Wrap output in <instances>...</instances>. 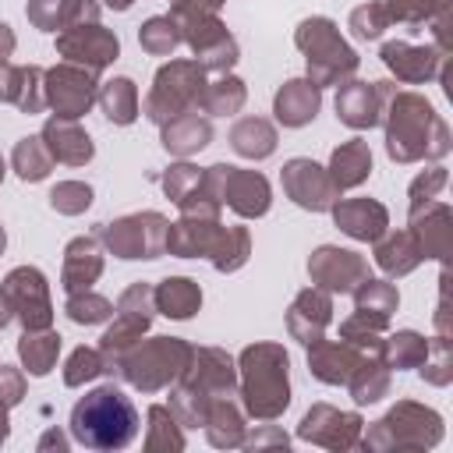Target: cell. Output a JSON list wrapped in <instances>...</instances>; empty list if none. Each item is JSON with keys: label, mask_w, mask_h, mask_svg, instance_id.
Here are the masks:
<instances>
[{"label": "cell", "mask_w": 453, "mask_h": 453, "mask_svg": "<svg viewBox=\"0 0 453 453\" xmlns=\"http://www.w3.org/2000/svg\"><path fill=\"white\" fill-rule=\"evenodd\" d=\"M382 124H386V152L393 163L442 159L453 145L449 124L418 92H393L386 99Z\"/></svg>", "instance_id": "6da1fadb"}, {"label": "cell", "mask_w": 453, "mask_h": 453, "mask_svg": "<svg viewBox=\"0 0 453 453\" xmlns=\"http://www.w3.org/2000/svg\"><path fill=\"white\" fill-rule=\"evenodd\" d=\"M237 396L255 421H276L290 407V354L283 343L262 340L237 354Z\"/></svg>", "instance_id": "7a4b0ae2"}, {"label": "cell", "mask_w": 453, "mask_h": 453, "mask_svg": "<svg viewBox=\"0 0 453 453\" xmlns=\"http://www.w3.org/2000/svg\"><path fill=\"white\" fill-rule=\"evenodd\" d=\"M237 393V361L223 347H195L188 368L170 386V411L184 428H198L216 396Z\"/></svg>", "instance_id": "3957f363"}, {"label": "cell", "mask_w": 453, "mask_h": 453, "mask_svg": "<svg viewBox=\"0 0 453 453\" xmlns=\"http://www.w3.org/2000/svg\"><path fill=\"white\" fill-rule=\"evenodd\" d=\"M71 439L85 449H124L138 435V411L124 389L96 386L71 407Z\"/></svg>", "instance_id": "277c9868"}, {"label": "cell", "mask_w": 453, "mask_h": 453, "mask_svg": "<svg viewBox=\"0 0 453 453\" xmlns=\"http://www.w3.org/2000/svg\"><path fill=\"white\" fill-rule=\"evenodd\" d=\"M166 255L209 258L216 273H237L251 255L248 226H223L219 216H180L166 226Z\"/></svg>", "instance_id": "5b68a950"}, {"label": "cell", "mask_w": 453, "mask_h": 453, "mask_svg": "<svg viewBox=\"0 0 453 453\" xmlns=\"http://www.w3.org/2000/svg\"><path fill=\"white\" fill-rule=\"evenodd\" d=\"M191 350L195 347L188 340H180V336L138 340V343H131L117 357V365L110 368V375L124 379L138 393H159V389H170L180 379V372L191 361Z\"/></svg>", "instance_id": "8992f818"}, {"label": "cell", "mask_w": 453, "mask_h": 453, "mask_svg": "<svg viewBox=\"0 0 453 453\" xmlns=\"http://www.w3.org/2000/svg\"><path fill=\"white\" fill-rule=\"evenodd\" d=\"M442 414L414 403V400H396L379 421L368 425V432H361V449L372 453H421L442 442Z\"/></svg>", "instance_id": "52a82bcc"}, {"label": "cell", "mask_w": 453, "mask_h": 453, "mask_svg": "<svg viewBox=\"0 0 453 453\" xmlns=\"http://www.w3.org/2000/svg\"><path fill=\"white\" fill-rule=\"evenodd\" d=\"M294 46L304 53V64H308V81L326 88V85H340L347 78H354L357 71V53L347 46V39L340 35L336 21L333 18H304L294 32Z\"/></svg>", "instance_id": "ba28073f"}, {"label": "cell", "mask_w": 453, "mask_h": 453, "mask_svg": "<svg viewBox=\"0 0 453 453\" xmlns=\"http://www.w3.org/2000/svg\"><path fill=\"white\" fill-rule=\"evenodd\" d=\"M205 81H209V74L198 67V60H166L152 78L142 113L152 124H166L170 117L184 113V110H198Z\"/></svg>", "instance_id": "9c48e42d"}, {"label": "cell", "mask_w": 453, "mask_h": 453, "mask_svg": "<svg viewBox=\"0 0 453 453\" xmlns=\"http://www.w3.org/2000/svg\"><path fill=\"white\" fill-rule=\"evenodd\" d=\"M166 226L170 219L163 212H127V216H117L110 223H99L96 226V237L99 244L117 255V258H159L166 255Z\"/></svg>", "instance_id": "30bf717a"}, {"label": "cell", "mask_w": 453, "mask_h": 453, "mask_svg": "<svg viewBox=\"0 0 453 453\" xmlns=\"http://www.w3.org/2000/svg\"><path fill=\"white\" fill-rule=\"evenodd\" d=\"M205 188L219 205L234 209L241 219H258L273 205V188L258 170L212 163V166H205Z\"/></svg>", "instance_id": "8fae6325"}, {"label": "cell", "mask_w": 453, "mask_h": 453, "mask_svg": "<svg viewBox=\"0 0 453 453\" xmlns=\"http://www.w3.org/2000/svg\"><path fill=\"white\" fill-rule=\"evenodd\" d=\"M152 315H156V301H152V283L138 280L131 283L117 304H113V322L106 326V333L99 336V350H103V361H106V372L117 365V357L142 340V333H149L152 326Z\"/></svg>", "instance_id": "7c38bea8"}, {"label": "cell", "mask_w": 453, "mask_h": 453, "mask_svg": "<svg viewBox=\"0 0 453 453\" xmlns=\"http://www.w3.org/2000/svg\"><path fill=\"white\" fill-rule=\"evenodd\" d=\"M180 28V42L191 46L198 67L205 74H223L237 64V39L226 32V25L219 21V14H188V18H173Z\"/></svg>", "instance_id": "4fadbf2b"}, {"label": "cell", "mask_w": 453, "mask_h": 453, "mask_svg": "<svg viewBox=\"0 0 453 453\" xmlns=\"http://www.w3.org/2000/svg\"><path fill=\"white\" fill-rule=\"evenodd\" d=\"M42 96H46V106L53 110V117L78 120L92 110V103L99 96V78H96V71H88L81 64L60 60L57 67L42 71Z\"/></svg>", "instance_id": "5bb4252c"}, {"label": "cell", "mask_w": 453, "mask_h": 453, "mask_svg": "<svg viewBox=\"0 0 453 453\" xmlns=\"http://www.w3.org/2000/svg\"><path fill=\"white\" fill-rule=\"evenodd\" d=\"M361 432L365 421L357 411H340L333 403H311L304 411V418L297 421V439L322 446V449H357L361 446Z\"/></svg>", "instance_id": "9a60e30c"}, {"label": "cell", "mask_w": 453, "mask_h": 453, "mask_svg": "<svg viewBox=\"0 0 453 453\" xmlns=\"http://www.w3.org/2000/svg\"><path fill=\"white\" fill-rule=\"evenodd\" d=\"M0 290L11 301L14 319L25 329H46L53 326V301H50V283L35 265H18L4 276Z\"/></svg>", "instance_id": "2e32d148"}, {"label": "cell", "mask_w": 453, "mask_h": 453, "mask_svg": "<svg viewBox=\"0 0 453 453\" xmlns=\"http://www.w3.org/2000/svg\"><path fill=\"white\" fill-rule=\"evenodd\" d=\"M280 184H283L287 198H290L294 205L308 209V212H329L333 202L340 198L336 184L329 180V170L319 166V163L308 159V156L287 159L283 170H280Z\"/></svg>", "instance_id": "e0dca14e"}, {"label": "cell", "mask_w": 453, "mask_h": 453, "mask_svg": "<svg viewBox=\"0 0 453 453\" xmlns=\"http://www.w3.org/2000/svg\"><path fill=\"white\" fill-rule=\"evenodd\" d=\"M393 92H396L393 81L347 78L336 85V120L354 131H372L375 124H382V110Z\"/></svg>", "instance_id": "ac0fdd59"}, {"label": "cell", "mask_w": 453, "mask_h": 453, "mask_svg": "<svg viewBox=\"0 0 453 453\" xmlns=\"http://www.w3.org/2000/svg\"><path fill=\"white\" fill-rule=\"evenodd\" d=\"M57 53L64 60L81 64V67L99 74L103 67H110L120 57V39L110 28H103L99 21H85V25L57 32Z\"/></svg>", "instance_id": "d6986e66"}, {"label": "cell", "mask_w": 453, "mask_h": 453, "mask_svg": "<svg viewBox=\"0 0 453 453\" xmlns=\"http://www.w3.org/2000/svg\"><path fill=\"white\" fill-rule=\"evenodd\" d=\"M308 276H311L315 287H322L329 294H350L368 276V258L350 251V248L322 244L308 258Z\"/></svg>", "instance_id": "ffe728a7"}, {"label": "cell", "mask_w": 453, "mask_h": 453, "mask_svg": "<svg viewBox=\"0 0 453 453\" xmlns=\"http://www.w3.org/2000/svg\"><path fill=\"white\" fill-rule=\"evenodd\" d=\"M379 57L396 74V81H407V85H425L432 78H442V64L449 60L439 46H414V42H403V39L382 42Z\"/></svg>", "instance_id": "44dd1931"}, {"label": "cell", "mask_w": 453, "mask_h": 453, "mask_svg": "<svg viewBox=\"0 0 453 453\" xmlns=\"http://www.w3.org/2000/svg\"><path fill=\"white\" fill-rule=\"evenodd\" d=\"M329 322H333V294L322 290V287H315V283L304 287L290 301V308H287V333L297 343H304V347L319 343L326 336Z\"/></svg>", "instance_id": "7402d4cb"}, {"label": "cell", "mask_w": 453, "mask_h": 453, "mask_svg": "<svg viewBox=\"0 0 453 453\" xmlns=\"http://www.w3.org/2000/svg\"><path fill=\"white\" fill-rule=\"evenodd\" d=\"M329 212H333V223H336L347 237H354V241L375 244V241L389 230V212H386V205L375 202V198H336Z\"/></svg>", "instance_id": "603a6c76"}, {"label": "cell", "mask_w": 453, "mask_h": 453, "mask_svg": "<svg viewBox=\"0 0 453 453\" xmlns=\"http://www.w3.org/2000/svg\"><path fill=\"white\" fill-rule=\"evenodd\" d=\"M411 234L418 237L425 258L446 262L449 251H453V212H449V205L435 198V202L421 205L418 212H411Z\"/></svg>", "instance_id": "cb8c5ba5"}, {"label": "cell", "mask_w": 453, "mask_h": 453, "mask_svg": "<svg viewBox=\"0 0 453 453\" xmlns=\"http://www.w3.org/2000/svg\"><path fill=\"white\" fill-rule=\"evenodd\" d=\"M42 142L53 156V163H64V166H85L92 156H96V145L88 138V131L78 124V120H67V117H50L42 124Z\"/></svg>", "instance_id": "d4e9b609"}, {"label": "cell", "mask_w": 453, "mask_h": 453, "mask_svg": "<svg viewBox=\"0 0 453 453\" xmlns=\"http://www.w3.org/2000/svg\"><path fill=\"white\" fill-rule=\"evenodd\" d=\"M99 276H103V248H99V237L88 234V237L67 241V248H64V269H60V287L67 294L92 290V283Z\"/></svg>", "instance_id": "484cf974"}, {"label": "cell", "mask_w": 453, "mask_h": 453, "mask_svg": "<svg viewBox=\"0 0 453 453\" xmlns=\"http://www.w3.org/2000/svg\"><path fill=\"white\" fill-rule=\"evenodd\" d=\"M361 350L347 340H319L308 347V372L326 386H347L350 372L361 365Z\"/></svg>", "instance_id": "4316f807"}, {"label": "cell", "mask_w": 453, "mask_h": 453, "mask_svg": "<svg viewBox=\"0 0 453 453\" xmlns=\"http://www.w3.org/2000/svg\"><path fill=\"white\" fill-rule=\"evenodd\" d=\"M319 106H322V88L311 85L308 78H290L276 88L273 96V113L283 127H304L319 117Z\"/></svg>", "instance_id": "83f0119b"}, {"label": "cell", "mask_w": 453, "mask_h": 453, "mask_svg": "<svg viewBox=\"0 0 453 453\" xmlns=\"http://www.w3.org/2000/svg\"><path fill=\"white\" fill-rule=\"evenodd\" d=\"M159 142L170 156L188 159L212 142V124L202 110H184V113L170 117L166 124H159Z\"/></svg>", "instance_id": "f1b7e54d"}, {"label": "cell", "mask_w": 453, "mask_h": 453, "mask_svg": "<svg viewBox=\"0 0 453 453\" xmlns=\"http://www.w3.org/2000/svg\"><path fill=\"white\" fill-rule=\"evenodd\" d=\"M25 18L42 32H64L85 21H99V0H28Z\"/></svg>", "instance_id": "f546056e"}, {"label": "cell", "mask_w": 453, "mask_h": 453, "mask_svg": "<svg viewBox=\"0 0 453 453\" xmlns=\"http://www.w3.org/2000/svg\"><path fill=\"white\" fill-rule=\"evenodd\" d=\"M244 418L248 414L234 400V393L230 396H216L209 403V411H205V421H202L209 446H216V449H237L244 442V435H248V421Z\"/></svg>", "instance_id": "4dcf8cb0"}, {"label": "cell", "mask_w": 453, "mask_h": 453, "mask_svg": "<svg viewBox=\"0 0 453 453\" xmlns=\"http://www.w3.org/2000/svg\"><path fill=\"white\" fill-rule=\"evenodd\" d=\"M326 170H329V180L336 184V191H350V188L365 184L368 173H372V149H368V142H365V138H347V142H340V145L333 149Z\"/></svg>", "instance_id": "1f68e13d"}, {"label": "cell", "mask_w": 453, "mask_h": 453, "mask_svg": "<svg viewBox=\"0 0 453 453\" xmlns=\"http://www.w3.org/2000/svg\"><path fill=\"white\" fill-rule=\"evenodd\" d=\"M375 262H379V269H382L386 276H407V273H414V269L425 262V255H421L418 237H414L411 226H407V230L382 234V237L375 241Z\"/></svg>", "instance_id": "d6a6232c"}, {"label": "cell", "mask_w": 453, "mask_h": 453, "mask_svg": "<svg viewBox=\"0 0 453 453\" xmlns=\"http://www.w3.org/2000/svg\"><path fill=\"white\" fill-rule=\"evenodd\" d=\"M152 301L159 315L184 322L202 308V287L191 276H166L152 287Z\"/></svg>", "instance_id": "836d02e7"}, {"label": "cell", "mask_w": 453, "mask_h": 453, "mask_svg": "<svg viewBox=\"0 0 453 453\" xmlns=\"http://www.w3.org/2000/svg\"><path fill=\"white\" fill-rule=\"evenodd\" d=\"M244 99H248L244 81L237 74L223 71V74H209V81L202 88V99H198V110L205 117H230L244 106Z\"/></svg>", "instance_id": "e575fe53"}, {"label": "cell", "mask_w": 453, "mask_h": 453, "mask_svg": "<svg viewBox=\"0 0 453 453\" xmlns=\"http://www.w3.org/2000/svg\"><path fill=\"white\" fill-rule=\"evenodd\" d=\"M96 103L103 106V113H106V120L110 124H120V127H127V124H134L138 120V113H142V99H138V85L131 81V78H110V81H103L99 85V96H96Z\"/></svg>", "instance_id": "d590c367"}, {"label": "cell", "mask_w": 453, "mask_h": 453, "mask_svg": "<svg viewBox=\"0 0 453 453\" xmlns=\"http://www.w3.org/2000/svg\"><path fill=\"white\" fill-rule=\"evenodd\" d=\"M57 354H60V333L50 329V326L46 329H25L21 340H18V357H21L25 372L35 375V379L53 372Z\"/></svg>", "instance_id": "8d00e7d4"}, {"label": "cell", "mask_w": 453, "mask_h": 453, "mask_svg": "<svg viewBox=\"0 0 453 453\" xmlns=\"http://www.w3.org/2000/svg\"><path fill=\"white\" fill-rule=\"evenodd\" d=\"M389 382H393V368H386V361L379 354H365L361 365L350 372L347 379V389H350V400L354 403H375L389 393Z\"/></svg>", "instance_id": "74e56055"}, {"label": "cell", "mask_w": 453, "mask_h": 453, "mask_svg": "<svg viewBox=\"0 0 453 453\" xmlns=\"http://www.w3.org/2000/svg\"><path fill=\"white\" fill-rule=\"evenodd\" d=\"M230 145L244 159H265L276 152V127L265 117H241L230 127Z\"/></svg>", "instance_id": "f35d334b"}, {"label": "cell", "mask_w": 453, "mask_h": 453, "mask_svg": "<svg viewBox=\"0 0 453 453\" xmlns=\"http://www.w3.org/2000/svg\"><path fill=\"white\" fill-rule=\"evenodd\" d=\"M11 170H14L25 184H39V180L50 177V170H53V156H50L42 134H28V138H18V142H14Z\"/></svg>", "instance_id": "ab89813d"}, {"label": "cell", "mask_w": 453, "mask_h": 453, "mask_svg": "<svg viewBox=\"0 0 453 453\" xmlns=\"http://www.w3.org/2000/svg\"><path fill=\"white\" fill-rule=\"evenodd\" d=\"M145 418H149V428H145V449L149 453H180L184 449V425L173 418L170 407L152 403Z\"/></svg>", "instance_id": "60d3db41"}, {"label": "cell", "mask_w": 453, "mask_h": 453, "mask_svg": "<svg viewBox=\"0 0 453 453\" xmlns=\"http://www.w3.org/2000/svg\"><path fill=\"white\" fill-rule=\"evenodd\" d=\"M386 329H389V319L386 315H372V311H357L354 308V315L340 322V340L354 343L361 354H379Z\"/></svg>", "instance_id": "b9f144b4"}, {"label": "cell", "mask_w": 453, "mask_h": 453, "mask_svg": "<svg viewBox=\"0 0 453 453\" xmlns=\"http://www.w3.org/2000/svg\"><path fill=\"white\" fill-rule=\"evenodd\" d=\"M425 354H428V340L421 333H414V329H396L389 340H382V350H379L386 368H396V372L418 368L425 361Z\"/></svg>", "instance_id": "7bdbcfd3"}, {"label": "cell", "mask_w": 453, "mask_h": 453, "mask_svg": "<svg viewBox=\"0 0 453 453\" xmlns=\"http://www.w3.org/2000/svg\"><path fill=\"white\" fill-rule=\"evenodd\" d=\"M354 308L357 311H372V315H393L396 311V304H400V294H396V287L389 283V280H372V276H365L354 290Z\"/></svg>", "instance_id": "ee69618b"}, {"label": "cell", "mask_w": 453, "mask_h": 453, "mask_svg": "<svg viewBox=\"0 0 453 453\" xmlns=\"http://www.w3.org/2000/svg\"><path fill=\"white\" fill-rule=\"evenodd\" d=\"M138 42L149 57H170L180 46V28L170 14H156L138 28Z\"/></svg>", "instance_id": "f6af8a7d"}, {"label": "cell", "mask_w": 453, "mask_h": 453, "mask_svg": "<svg viewBox=\"0 0 453 453\" xmlns=\"http://www.w3.org/2000/svg\"><path fill=\"white\" fill-rule=\"evenodd\" d=\"M389 25H428L439 11L449 7V0H379Z\"/></svg>", "instance_id": "bcb514c9"}, {"label": "cell", "mask_w": 453, "mask_h": 453, "mask_svg": "<svg viewBox=\"0 0 453 453\" xmlns=\"http://www.w3.org/2000/svg\"><path fill=\"white\" fill-rule=\"evenodd\" d=\"M163 191H166V198H170L173 205H180L184 198L205 191V170H198L195 163L180 159V163H173V166L163 173Z\"/></svg>", "instance_id": "7dc6e473"}, {"label": "cell", "mask_w": 453, "mask_h": 453, "mask_svg": "<svg viewBox=\"0 0 453 453\" xmlns=\"http://www.w3.org/2000/svg\"><path fill=\"white\" fill-rule=\"evenodd\" d=\"M64 311L74 326H99L113 315V304H110V297H103L96 290H78V294H67Z\"/></svg>", "instance_id": "c3c4849f"}, {"label": "cell", "mask_w": 453, "mask_h": 453, "mask_svg": "<svg viewBox=\"0 0 453 453\" xmlns=\"http://www.w3.org/2000/svg\"><path fill=\"white\" fill-rule=\"evenodd\" d=\"M106 372V361H103V350L99 347H74L71 357L64 361V386L78 389L92 379H99Z\"/></svg>", "instance_id": "681fc988"}, {"label": "cell", "mask_w": 453, "mask_h": 453, "mask_svg": "<svg viewBox=\"0 0 453 453\" xmlns=\"http://www.w3.org/2000/svg\"><path fill=\"white\" fill-rule=\"evenodd\" d=\"M418 372H421V379L425 382H432V386H449V379H453V350H449V336H432L428 340V354H425V361L418 365Z\"/></svg>", "instance_id": "f907efd6"}, {"label": "cell", "mask_w": 453, "mask_h": 453, "mask_svg": "<svg viewBox=\"0 0 453 453\" xmlns=\"http://www.w3.org/2000/svg\"><path fill=\"white\" fill-rule=\"evenodd\" d=\"M92 205V188L85 180H57L50 188V209L60 216H81Z\"/></svg>", "instance_id": "816d5d0a"}, {"label": "cell", "mask_w": 453, "mask_h": 453, "mask_svg": "<svg viewBox=\"0 0 453 453\" xmlns=\"http://www.w3.org/2000/svg\"><path fill=\"white\" fill-rule=\"evenodd\" d=\"M11 106H18L21 113H39L46 106V96H42V67H35V64L18 67V85H14Z\"/></svg>", "instance_id": "f5cc1de1"}, {"label": "cell", "mask_w": 453, "mask_h": 453, "mask_svg": "<svg viewBox=\"0 0 453 453\" xmlns=\"http://www.w3.org/2000/svg\"><path fill=\"white\" fill-rule=\"evenodd\" d=\"M347 25H350L354 39H361V42H372V39H379V35L389 28L386 11H382V4H379V0H368V4L354 7V11H350V18H347Z\"/></svg>", "instance_id": "db71d44e"}, {"label": "cell", "mask_w": 453, "mask_h": 453, "mask_svg": "<svg viewBox=\"0 0 453 453\" xmlns=\"http://www.w3.org/2000/svg\"><path fill=\"white\" fill-rule=\"evenodd\" d=\"M446 180H449L446 166H428L425 173H418V177L411 180V191H407V198H411V212H418L421 205L435 202V198H439V191L446 188Z\"/></svg>", "instance_id": "11a10c76"}, {"label": "cell", "mask_w": 453, "mask_h": 453, "mask_svg": "<svg viewBox=\"0 0 453 453\" xmlns=\"http://www.w3.org/2000/svg\"><path fill=\"white\" fill-rule=\"evenodd\" d=\"M241 446L244 449H287L290 435L280 425H255V432H248Z\"/></svg>", "instance_id": "9f6ffc18"}, {"label": "cell", "mask_w": 453, "mask_h": 453, "mask_svg": "<svg viewBox=\"0 0 453 453\" xmlns=\"http://www.w3.org/2000/svg\"><path fill=\"white\" fill-rule=\"evenodd\" d=\"M21 396H25V372L14 365H0V400L14 407L21 403Z\"/></svg>", "instance_id": "6f0895ef"}, {"label": "cell", "mask_w": 453, "mask_h": 453, "mask_svg": "<svg viewBox=\"0 0 453 453\" xmlns=\"http://www.w3.org/2000/svg\"><path fill=\"white\" fill-rule=\"evenodd\" d=\"M226 0H170V18H188V14H219Z\"/></svg>", "instance_id": "680465c9"}, {"label": "cell", "mask_w": 453, "mask_h": 453, "mask_svg": "<svg viewBox=\"0 0 453 453\" xmlns=\"http://www.w3.org/2000/svg\"><path fill=\"white\" fill-rule=\"evenodd\" d=\"M67 446H71V442H67V435H64V432L53 425V428H46V432H42V439H39V446H35V449H39V453H50V449L64 453Z\"/></svg>", "instance_id": "91938a15"}, {"label": "cell", "mask_w": 453, "mask_h": 453, "mask_svg": "<svg viewBox=\"0 0 453 453\" xmlns=\"http://www.w3.org/2000/svg\"><path fill=\"white\" fill-rule=\"evenodd\" d=\"M14 42H18V39H14L11 25H7V21H0V64H4V60L14 53Z\"/></svg>", "instance_id": "94428289"}, {"label": "cell", "mask_w": 453, "mask_h": 453, "mask_svg": "<svg viewBox=\"0 0 453 453\" xmlns=\"http://www.w3.org/2000/svg\"><path fill=\"white\" fill-rule=\"evenodd\" d=\"M14 322V311H11V301H7V294L0 290V329H7Z\"/></svg>", "instance_id": "6125c7cd"}, {"label": "cell", "mask_w": 453, "mask_h": 453, "mask_svg": "<svg viewBox=\"0 0 453 453\" xmlns=\"http://www.w3.org/2000/svg\"><path fill=\"white\" fill-rule=\"evenodd\" d=\"M7 411H11V407L0 400V446H4V442H7V435H11V421H7Z\"/></svg>", "instance_id": "be15d7a7"}, {"label": "cell", "mask_w": 453, "mask_h": 453, "mask_svg": "<svg viewBox=\"0 0 453 453\" xmlns=\"http://www.w3.org/2000/svg\"><path fill=\"white\" fill-rule=\"evenodd\" d=\"M103 4H106V7H113V11H127L134 0H103Z\"/></svg>", "instance_id": "e7e4bbea"}, {"label": "cell", "mask_w": 453, "mask_h": 453, "mask_svg": "<svg viewBox=\"0 0 453 453\" xmlns=\"http://www.w3.org/2000/svg\"><path fill=\"white\" fill-rule=\"evenodd\" d=\"M4 244H7V234H4V226H0V255H4Z\"/></svg>", "instance_id": "03108f58"}, {"label": "cell", "mask_w": 453, "mask_h": 453, "mask_svg": "<svg viewBox=\"0 0 453 453\" xmlns=\"http://www.w3.org/2000/svg\"><path fill=\"white\" fill-rule=\"evenodd\" d=\"M4 173H7V166H4V156H0V180H4Z\"/></svg>", "instance_id": "003e7915"}]
</instances>
